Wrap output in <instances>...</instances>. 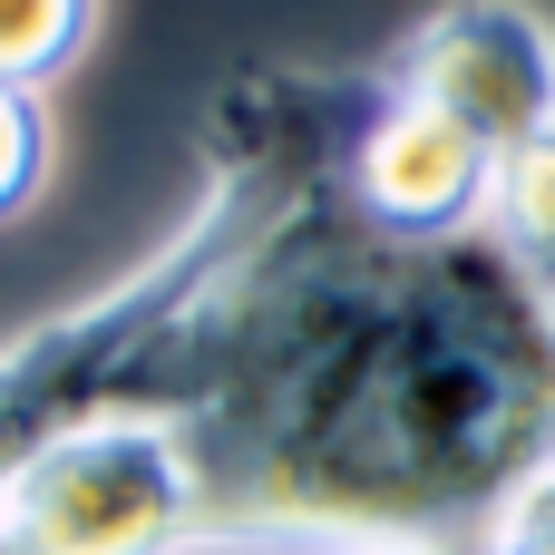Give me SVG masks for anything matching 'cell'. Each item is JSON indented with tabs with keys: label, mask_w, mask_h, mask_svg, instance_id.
<instances>
[{
	"label": "cell",
	"mask_w": 555,
	"mask_h": 555,
	"mask_svg": "<svg viewBox=\"0 0 555 555\" xmlns=\"http://www.w3.org/2000/svg\"><path fill=\"white\" fill-rule=\"evenodd\" d=\"M0 527L20 555H195L205 478L166 410H98L59 449H39L0 488Z\"/></svg>",
	"instance_id": "3"
},
{
	"label": "cell",
	"mask_w": 555,
	"mask_h": 555,
	"mask_svg": "<svg viewBox=\"0 0 555 555\" xmlns=\"http://www.w3.org/2000/svg\"><path fill=\"white\" fill-rule=\"evenodd\" d=\"M88 29H98V0H0V78L49 98V78L88 49Z\"/></svg>",
	"instance_id": "7"
},
{
	"label": "cell",
	"mask_w": 555,
	"mask_h": 555,
	"mask_svg": "<svg viewBox=\"0 0 555 555\" xmlns=\"http://www.w3.org/2000/svg\"><path fill=\"white\" fill-rule=\"evenodd\" d=\"M380 78L449 107L498 156H527L555 137V29L527 0H439Z\"/></svg>",
	"instance_id": "4"
},
{
	"label": "cell",
	"mask_w": 555,
	"mask_h": 555,
	"mask_svg": "<svg viewBox=\"0 0 555 555\" xmlns=\"http://www.w3.org/2000/svg\"><path fill=\"white\" fill-rule=\"evenodd\" d=\"M127 410L185 429L215 546L488 555L555 468V332L488 224L410 244L322 176L176 322Z\"/></svg>",
	"instance_id": "1"
},
{
	"label": "cell",
	"mask_w": 555,
	"mask_h": 555,
	"mask_svg": "<svg viewBox=\"0 0 555 555\" xmlns=\"http://www.w3.org/2000/svg\"><path fill=\"white\" fill-rule=\"evenodd\" d=\"M351 555H478V546H351Z\"/></svg>",
	"instance_id": "9"
},
{
	"label": "cell",
	"mask_w": 555,
	"mask_h": 555,
	"mask_svg": "<svg viewBox=\"0 0 555 555\" xmlns=\"http://www.w3.org/2000/svg\"><path fill=\"white\" fill-rule=\"evenodd\" d=\"M0 555H20V546H10V527H0Z\"/></svg>",
	"instance_id": "11"
},
{
	"label": "cell",
	"mask_w": 555,
	"mask_h": 555,
	"mask_svg": "<svg viewBox=\"0 0 555 555\" xmlns=\"http://www.w3.org/2000/svg\"><path fill=\"white\" fill-rule=\"evenodd\" d=\"M361 107H371V78H322V68H244L205 98V137H195L205 185L176 215V234L146 263H127L117 283H98L88 302L0 341V488L39 449H59L78 420L137 400L146 361L244 263V244L283 205H302L322 176H341Z\"/></svg>",
	"instance_id": "2"
},
{
	"label": "cell",
	"mask_w": 555,
	"mask_h": 555,
	"mask_svg": "<svg viewBox=\"0 0 555 555\" xmlns=\"http://www.w3.org/2000/svg\"><path fill=\"white\" fill-rule=\"evenodd\" d=\"M488 555H555V546H488Z\"/></svg>",
	"instance_id": "10"
},
{
	"label": "cell",
	"mask_w": 555,
	"mask_h": 555,
	"mask_svg": "<svg viewBox=\"0 0 555 555\" xmlns=\"http://www.w3.org/2000/svg\"><path fill=\"white\" fill-rule=\"evenodd\" d=\"M49 156H59L49 98L0 78V224H10V215H29V205L49 195Z\"/></svg>",
	"instance_id": "8"
},
{
	"label": "cell",
	"mask_w": 555,
	"mask_h": 555,
	"mask_svg": "<svg viewBox=\"0 0 555 555\" xmlns=\"http://www.w3.org/2000/svg\"><path fill=\"white\" fill-rule=\"evenodd\" d=\"M498 146L468 137L449 107L371 78V107L351 127V156H341V195L361 224L380 234H410V244H439V234H478L488 205H498Z\"/></svg>",
	"instance_id": "5"
},
{
	"label": "cell",
	"mask_w": 555,
	"mask_h": 555,
	"mask_svg": "<svg viewBox=\"0 0 555 555\" xmlns=\"http://www.w3.org/2000/svg\"><path fill=\"white\" fill-rule=\"evenodd\" d=\"M488 234L517 254V273H527V293H537V312H546V332H555V137L498 166Z\"/></svg>",
	"instance_id": "6"
}]
</instances>
